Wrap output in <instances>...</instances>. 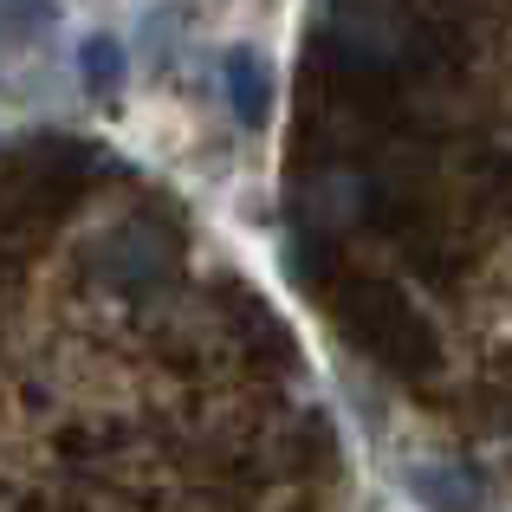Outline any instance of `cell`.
Here are the masks:
<instances>
[{
    "instance_id": "6da1fadb",
    "label": "cell",
    "mask_w": 512,
    "mask_h": 512,
    "mask_svg": "<svg viewBox=\"0 0 512 512\" xmlns=\"http://www.w3.org/2000/svg\"><path fill=\"white\" fill-rule=\"evenodd\" d=\"M227 85H234V111L247 117V124H260V111H266V72H260L253 52H234V59H227Z\"/></svg>"
},
{
    "instance_id": "7a4b0ae2",
    "label": "cell",
    "mask_w": 512,
    "mask_h": 512,
    "mask_svg": "<svg viewBox=\"0 0 512 512\" xmlns=\"http://www.w3.org/2000/svg\"><path fill=\"white\" fill-rule=\"evenodd\" d=\"M85 72H91V85H117V46L111 39H91L85 46Z\"/></svg>"
}]
</instances>
